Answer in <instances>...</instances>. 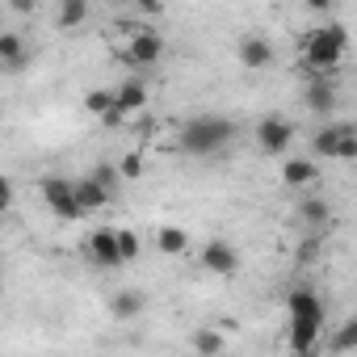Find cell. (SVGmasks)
Instances as JSON below:
<instances>
[{"label": "cell", "mask_w": 357, "mask_h": 357, "mask_svg": "<svg viewBox=\"0 0 357 357\" xmlns=\"http://www.w3.org/2000/svg\"><path fill=\"white\" fill-rule=\"evenodd\" d=\"M344 55H349V26L324 22V26L307 30L303 47H298V68H303V76H336Z\"/></svg>", "instance_id": "cell-1"}, {"label": "cell", "mask_w": 357, "mask_h": 357, "mask_svg": "<svg viewBox=\"0 0 357 357\" xmlns=\"http://www.w3.org/2000/svg\"><path fill=\"white\" fill-rule=\"evenodd\" d=\"M231 139H236V122L223 118V114H194L190 122H181V130H176L181 151H190V155H198V160L219 155Z\"/></svg>", "instance_id": "cell-2"}, {"label": "cell", "mask_w": 357, "mask_h": 357, "mask_svg": "<svg viewBox=\"0 0 357 357\" xmlns=\"http://www.w3.org/2000/svg\"><path fill=\"white\" fill-rule=\"evenodd\" d=\"M311 151L319 160H357V122H324L311 135Z\"/></svg>", "instance_id": "cell-3"}, {"label": "cell", "mask_w": 357, "mask_h": 357, "mask_svg": "<svg viewBox=\"0 0 357 357\" xmlns=\"http://www.w3.org/2000/svg\"><path fill=\"white\" fill-rule=\"evenodd\" d=\"M38 194H43V206H47L59 223L84 219V206H80V198H76V181H68V176H43Z\"/></svg>", "instance_id": "cell-4"}, {"label": "cell", "mask_w": 357, "mask_h": 357, "mask_svg": "<svg viewBox=\"0 0 357 357\" xmlns=\"http://www.w3.org/2000/svg\"><path fill=\"white\" fill-rule=\"evenodd\" d=\"M164 59V34L151 30V26H135L126 47H122V63L126 68H151Z\"/></svg>", "instance_id": "cell-5"}, {"label": "cell", "mask_w": 357, "mask_h": 357, "mask_svg": "<svg viewBox=\"0 0 357 357\" xmlns=\"http://www.w3.org/2000/svg\"><path fill=\"white\" fill-rule=\"evenodd\" d=\"M198 269L211 273V278H236V273H240V248L227 244L223 236H215V240L202 244V252H198Z\"/></svg>", "instance_id": "cell-6"}, {"label": "cell", "mask_w": 357, "mask_h": 357, "mask_svg": "<svg viewBox=\"0 0 357 357\" xmlns=\"http://www.w3.org/2000/svg\"><path fill=\"white\" fill-rule=\"evenodd\" d=\"M84 252H89V261H93V269H118V265H126V261H122V240H118V227H105V223L89 231Z\"/></svg>", "instance_id": "cell-7"}, {"label": "cell", "mask_w": 357, "mask_h": 357, "mask_svg": "<svg viewBox=\"0 0 357 357\" xmlns=\"http://www.w3.org/2000/svg\"><path fill=\"white\" fill-rule=\"evenodd\" d=\"M252 135H257V147H261L265 155H282V151L294 143V135H298V130H294V122H290V118H282V114H265V118L257 122V130H252Z\"/></svg>", "instance_id": "cell-8"}, {"label": "cell", "mask_w": 357, "mask_h": 357, "mask_svg": "<svg viewBox=\"0 0 357 357\" xmlns=\"http://www.w3.org/2000/svg\"><path fill=\"white\" fill-rule=\"evenodd\" d=\"M336 101H340V80L336 76H307L303 80V105L319 118L336 114Z\"/></svg>", "instance_id": "cell-9"}, {"label": "cell", "mask_w": 357, "mask_h": 357, "mask_svg": "<svg viewBox=\"0 0 357 357\" xmlns=\"http://www.w3.org/2000/svg\"><path fill=\"white\" fill-rule=\"evenodd\" d=\"M147 80H139V76H126L118 89H114V118L109 122H130L135 114H143L147 109Z\"/></svg>", "instance_id": "cell-10"}, {"label": "cell", "mask_w": 357, "mask_h": 357, "mask_svg": "<svg viewBox=\"0 0 357 357\" xmlns=\"http://www.w3.org/2000/svg\"><path fill=\"white\" fill-rule=\"evenodd\" d=\"M319 344H324V324H315V319H290V328H286L290 357H315Z\"/></svg>", "instance_id": "cell-11"}, {"label": "cell", "mask_w": 357, "mask_h": 357, "mask_svg": "<svg viewBox=\"0 0 357 357\" xmlns=\"http://www.w3.org/2000/svg\"><path fill=\"white\" fill-rule=\"evenodd\" d=\"M236 55H240V63H244L248 72H265V68H273V59H278V51H273V43H269L265 34H244V38L236 43Z\"/></svg>", "instance_id": "cell-12"}, {"label": "cell", "mask_w": 357, "mask_h": 357, "mask_svg": "<svg viewBox=\"0 0 357 357\" xmlns=\"http://www.w3.org/2000/svg\"><path fill=\"white\" fill-rule=\"evenodd\" d=\"M286 315H290V319H315V324L328 319V315H324V298H319L311 286H294V290L286 294Z\"/></svg>", "instance_id": "cell-13"}, {"label": "cell", "mask_w": 357, "mask_h": 357, "mask_svg": "<svg viewBox=\"0 0 357 357\" xmlns=\"http://www.w3.org/2000/svg\"><path fill=\"white\" fill-rule=\"evenodd\" d=\"M315 176H319V168H315V160H303V155H290V160L282 164V185H286V190H307V185H315Z\"/></svg>", "instance_id": "cell-14"}, {"label": "cell", "mask_w": 357, "mask_h": 357, "mask_svg": "<svg viewBox=\"0 0 357 357\" xmlns=\"http://www.w3.org/2000/svg\"><path fill=\"white\" fill-rule=\"evenodd\" d=\"M190 231L185 227H176V223H164L160 231H155V252L160 257H185L190 252Z\"/></svg>", "instance_id": "cell-15"}, {"label": "cell", "mask_w": 357, "mask_h": 357, "mask_svg": "<svg viewBox=\"0 0 357 357\" xmlns=\"http://www.w3.org/2000/svg\"><path fill=\"white\" fill-rule=\"evenodd\" d=\"M294 215H298V223H303V227H311V231H324V227L332 223V206H328L324 198H303Z\"/></svg>", "instance_id": "cell-16"}, {"label": "cell", "mask_w": 357, "mask_h": 357, "mask_svg": "<svg viewBox=\"0 0 357 357\" xmlns=\"http://www.w3.org/2000/svg\"><path fill=\"white\" fill-rule=\"evenodd\" d=\"M143 307H147V294H143V290H118V294L109 298V315H114V319H139Z\"/></svg>", "instance_id": "cell-17"}, {"label": "cell", "mask_w": 357, "mask_h": 357, "mask_svg": "<svg viewBox=\"0 0 357 357\" xmlns=\"http://www.w3.org/2000/svg\"><path fill=\"white\" fill-rule=\"evenodd\" d=\"M76 198H80V206H84V215H93V211H101V206H109V190H101L93 176H76Z\"/></svg>", "instance_id": "cell-18"}, {"label": "cell", "mask_w": 357, "mask_h": 357, "mask_svg": "<svg viewBox=\"0 0 357 357\" xmlns=\"http://www.w3.org/2000/svg\"><path fill=\"white\" fill-rule=\"evenodd\" d=\"M328 349L336 353V357H344V353H357V311L328 336Z\"/></svg>", "instance_id": "cell-19"}, {"label": "cell", "mask_w": 357, "mask_h": 357, "mask_svg": "<svg viewBox=\"0 0 357 357\" xmlns=\"http://www.w3.org/2000/svg\"><path fill=\"white\" fill-rule=\"evenodd\" d=\"M190 344H194V353H198V357H223V349H227V340H223V332H219V328H198Z\"/></svg>", "instance_id": "cell-20"}, {"label": "cell", "mask_w": 357, "mask_h": 357, "mask_svg": "<svg viewBox=\"0 0 357 357\" xmlns=\"http://www.w3.org/2000/svg\"><path fill=\"white\" fill-rule=\"evenodd\" d=\"M0 63H5L9 72H17L26 63V43L22 34H0Z\"/></svg>", "instance_id": "cell-21"}, {"label": "cell", "mask_w": 357, "mask_h": 357, "mask_svg": "<svg viewBox=\"0 0 357 357\" xmlns=\"http://www.w3.org/2000/svg\"><path fill=\"white\" fill-rule=\"evenodd\" d=\"M55 22H59V30H76V26L89 22V5L84 0H63V5L55 9Z\"/></svg>", "instance_id": "cell-22"}, {"label": "cell", "mask_w": 357, "mask_h": 357, "mask_svg": "<svg viewBox=\"0 0 357 357\" xmlns=\"http://www.w3.org/2000/svg\"><path fill=\"white\" fill-rule=\"evenodd\" d=\"M84 109L93 114V118H114V89H89L84 93Z\"/></svg>", "instance_id": "cell-23"}, {"label": "cell", "mask_w": 357, "mask_h": 357, "mask_svg": "<svg viewBox=\"0 0 357 357\" xmlns=\"http://www.w3.org/2000/svg\"><path fill=\"white\" fill-rule=\"evenodd\" d=\"M89 176H93L101 190H109V194H114V190H118V181H122L118 164H105V160H101V164H93V172H89Z\"/></svg>", "instance_id": "cell-24"}, {"label": "cell", "mask_w": 357, "mask_h": 357, "mask_svg": "<svg viewBox=\"0 0 357 357\" xmlns=\"http://www.w3.org/2000/svg\"><path fill=\"white\" fill-rule=\"evenodd\" d=\"M143 164H147V160H143V151H126V155L118 160V172H122V181H139V176L147 172Z\"/></svg>", "instance_id": "cell-25"}, {"label": "cell", "mask_w": 357, "mask_h": 357, "mask_svg": "<svg viewBox=\"0 0 357 357\" xmlns=\"http://www.w3.org/2000/svg\"><path fill=\"white\" fill-rule=\"evenodd\" d=\"M118 240H122V261L130 265V261H139V252H143V240L130 231V227H118Z\"/></svg>", "instance_id": "cell-26"}, {"label": "cell", "mask_w": 357, "mask_h": 357, "mask_svg": "<svg viewBox=\"0 0 357 357\" xmlns=\"http://www.w3.org/2000/svg\"><path fill=\"white\" fill-rule=\"evenodd\" d=\"M315 252H319V240H315V236H307V244H298V252H294V257H298V265H303V261H315Z\"/></svg>", "instance_id": "cell-27"}, {"label": "cell", "mask_w": 357, "mask_h": 357, "mask_svg": "<svg viewBox=\"0 0 357 357\" xmlns=\"http://www.w3.org/2000/svg\"><path fill=\"white\" fill-rule=\"evenodd\" d=\"M139 13H147V17H160L164 9H160V5H151V0H147V5H139Z\"/></svg>", "instance_id": "cell-28"}]
</instances>
